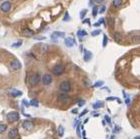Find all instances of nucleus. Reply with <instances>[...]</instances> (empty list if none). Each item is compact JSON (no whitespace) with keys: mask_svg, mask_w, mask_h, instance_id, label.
<instances>
[{"mask_svg":"<svg viewBox=\"0 0 140 139\" xmlns=\"http://www.w3.org/2000/svg\"><path fill=\"white\" fill-rule=\"evenodd\" d=\"M21 67H22V65H21L19 60H13V61L10 62V68H11L12 70H18Z\"/></svg>","mask_w":140,"mask_h":139,"instance_id":"6","label":"nucleus"},{"mask_svg":"<svg viewBox=\"0 0 140 139\" xmlns=\"http://www.w3.org/2000/svg\"><path fill=\"white\" fill-rule=\"evenodd\" d=\"M97 12H98V7L97 6H94L93 9H92V15L95 17L96 15H97Z\"/></svg>","mask_w":140,"mask_h":139,"instance_id":"25","label":"nucleus"},{"mask_svg":"<svg viewBox=\"0 0 140 139\" xmlns=\"http://www.w3.org/2000/svg\"><path fill=\"white\" fill-rule=\"evenodd\" d=\"M115 99L117 100L116 97H107V98H106V100H108V101H110V100H115Z\"/></svg>","mask_w":140,"mask_h":139,"instance_id":"43","label":"nucleus"},{"mask_svg":"<svg viewBox=\"0 0 140 139\" xmlns=\"http://www.w3.org/2000/svg\"><path fill=\"white\" fill-rule=\"evenodd\" d=\"M107 23H108L109 27L113 28L114 25H115V19L113 17H108V18H107Z\"/></svg>","mask_w":140,"mask_h":139,"instance_id":"16","label":"nucleus"},{"mask_svg":"<svg viewBox=\"0 0 140 139\" xmlns=\"http://www.w3.org/2000/svg\"><path fill=\"white\" fill-rule=\"evenodd\" d=\"M30 105H32V106H36V107H38V105H39V103H38V100H36V99H32L31 101H30V103H29Z\"/></svg>","mask_w":140,"mask_h":139,"instance_id":"24","label":"nucleus"},{"mask_svg":"<svg viewBox=\"0 0 140 139\" xmlns=\"http://www.w3.org/2000/svg\"><path fill=\"white\" fill-rule=\"evenodd\" d=\"M42 82L44 85H49L52 82V76L49 75V74H44L42 76Z\"/></svg>","mask_w":140,"mask_h":139,"instance_id":"9","label":"nucleus"},{"mask_svg":"<svg viewBox=\"0 0 140 139\" xmlns=\"http://www.w3.org/2000/svg\"><path fill=\"white\" fill-rule=\"evenodd\" d=\"M86 13H87V10H86V9L82 10V11L80 12V18H81V19H83V18H84V16L86 15Z\"/></svg>","mask_w":140,"mask_h":139,"instance_id":"29","label":"nucleus"},{"mask_svg":"<svg viewBox=\"0 0 140 139\" xmlns=\"http://www.w3.org/2000/svg\"><path fill=\"white\" fill-rule=\"evenodd\" d=\"M47 50V45H42L41 46V51L42 52H45Z\"/></svg>","mask_w":140,"mask_h":139,"instance_id":"35","label":"nucleus"},{"mask_svg":"<svg viewBox=\"0 0 140 139\" xmlns=\"http://www.w3.org/2000/svg\"><path fill=\"white\" fill-rule=\"evenodd\" d=\"M18 136V130L16 128H12V129H10L9 132H8V137L10 139H15L16 137Z\"/></svg>","mask_w":140,"mask_h":139,"instance_id":"11","label":"nucleus"},{"mask_svg":"<svg viewBox=\"0 0 140 139\" xmlns=\"http://www.w3.org/2000/svg\"><path fill=\"white\" fill-rule=\"evenodd\" d=\"M19 119H20L19 113L15 112V111L9 112V113L7 114V120H8L9 122H11V123H13V122H16V121H18Z\"/></svg>","mask_w":140,"mask_h":139,"instance_id":"1","label":"nucleus"},{"mask_svg":"<svg viewBox=\"0 0 140 139\" xmlns=\"http://www.w3.org/2000/svg\"><path fill=\"white\" fill-rule=\"evenodd\" d=\"M80 125V124H79ZM76 131H77V135L79 136V137H81V134H80V128H79V126H76Z\"/></svg>","mask_w":140,"mask_h":139,"instance_id":"37","label":"nucleus"},{"mask_svg":"<svg viewBox=\"0 0 140 139\" xmlns=\"http://www.w3.org/2000/svg\"><path fill=\"white\" fill-rule=\"evenodd\" d=\"M107 42H108V37H107L106 34H104V35H103V43H102L103 47H106V46H107Z\"/></svg>","mask_w":140,"mask_h":139,"instance_id":"23","label":"nucleus"},{"mask_svg":"<svg viewBox=\"0 0 140 139\" xmlns=\"http://www.w3.org/2000/svg\"><path fill=\"white\" fill-rule=\"evenodd\" d=\"M64 36H65V34H64V32H59V31H55L53 32V33L51 34V38L53 39V41L56 42V40L60 37V38H64Z\"/></svg>","mask_w":140,"mask_h":139,"instance_id":"7","label":"nucleus"},{"mask_svg":"<svg viewBox=\"0 0 140 139\" xmlns=\"http://www.w3.org/2000/svg\"><path fill=\"white\" fill-rule=\"evenodd\" d=\"M92 106H93V108H94V109L102 108V107H104V102H102V101H96Z\"/></svg>","mask_w":140,"mask_h":139,"instance_id":"15","label":"nucleus"},{"mask_svg":"<svg viewBox=\"0 0 140 139\" xmlns=\"http://www.w3.org/2000/svg\"><path fill=\"white\" fill-rule=\"evenodd\" d=\"M135 139H140V137H139V136H136V137H135Z\"/></svg>","mask_w":140,"mask_h":139,"instance_id":"47","label":"nucleus"},{"mask_svg":"<svg viewBox=\"0 0 140 139\" xmlns=\"http://www.w3.org/2000/svg\"><path fill=\"white\" fill-rule=\"evenodd\" d=\"M57 133H58V136L62 137L64 135V127L62 125H59L58 126V129H57Z\"/></svg>","mask_w":140,"mask_h":139,"instance_id":"18","label":"nucleus"},{"mask_svg":"<svg viewBox=\"0 0 140 139\" xmlns=\"http://www.w3.org/2000/svg\"><path fill=\"white\" fill-rule=\"evenodd\" d=\"M69 20H70L69 13H68V12H66V13H65V16H64V18H63V21H69Z\"/></svg>","mask_w":140,"mask_h":139,"instance_id":"30","label":"nucleus"},{"mask_svg":"<svg viewBox=\"0 0 140 139\" xmlns=\"http://www.w3.org/2000/svg\"><path fill=\"white\" fill-rule=\"evenodd\" d=\"M22 102H23V104H24L25 106H29V105H30V104H29V102H28L26 99H23V100H22Z\"/></svg>","mask_w":140,"mask_h":139,"instance_id":"39","label":"nucleus"},{"mask_svg":"<svg viewBox=\"0 0 140 139\" xmlns=\"http://www.w3.org/2000/svg\"><path fill=\"white\" fill-rule=\"evenodd\" d=\"M113 38H114V40H115V41L120 42V41H121L122 36H121V34L119 33V32H115V33L113 34Z\"/></svg>","mask_w":140,"mask_h":139,"instance_id":"17","label":"nucleus"},{"mask_svg":"<svg viewBox=\"0 0 140 139\" xmlns=\"http://www.w3.org/2000/svg\"><path fill=\"white\" fill-rule=\"evenodd\" d=\"M7 129V125L6 124H3V123H0V134H2L6 131Z\"/></svg>","mask_w":140,"mask_h":139,"instance_id":"21","label":"nucleus"},{"mask_svg":"<svg viewBox=\"0 0 140 139\" xmlns=\"http://www.w3.org/2000/svg\"><path fill=\"white\" fill-rule=\"evenodd\" d=\"M71 112H72L73 114H77V113H78V109H77V108H74V109L71 110Z\"/></svg>","mask_w":140,"mask_h":139,"instance_id":"42","label":"nucleus"},{"mask_svg":"<svg viewBox=\"0 0 140 139\" xmlns=\"http://www.w3.org/2000/svg\"><path fill=\"white\" fill-rule=\"evenodd\" d=\"M10 8H11V3L9 1H4L0 5V10H1L2 12H8Z\"/></svg>","mask_w":140,"mask_h":139,"instance_id":"5","label":"nucleus"},{"mask_svg":"<svg viewBox=\"0 0 140 139\" xmlns=\"http://www.w3.org/2000/svg\"><path fill=\"white\" fill-rule=\"evenodd\" d=\"M85 100H79L78 101V106H79V107H81V106H83V105H85Z\"/></svg>","mask_w":140,"mask_h":139,"instance_id":"32","label":"nucleus"},{"mask_svg":"<svg viewBox=\"0 0 140 139\" xmlns=\"http://www.w3.org/2000/svg\"><path fill=\"white\" fill-rule=\"evenodd\" d=\"M93 57L92 55V52L88 51V50H84V54H83V58H84V61L86 62H88L89 60H91Z\"/></svg>","mask_w":140,"mask_h":139,"instance_id":"13","label":"nucleus"},{"mask_svg":"<svg viewBox=\"0 0 140 139\" xmlns=\"http://www.w3.org/2000/svg\"><path fill=\"white\" fill-rule=\"evenodd\" d=\"M104 118H105V120L107 121V123H108V124H111V120H110V117H109L108 115H105V117H104Z\"/></svg>","mask_w":140,"mask_h":139,"instance_id":"31","label":"nucleus"},{"mask_svg":"<svg viewBox=\"0 0 140 139\" xmlns=\"http://www.w3.org/2000/svg\"><path fill=\"white\" fill-rule=\"evenodd\" d=\"M21 44H22V41H18V42H16V43H13L11 46L14 47V48H17V47H20Z\"/></svg>","mask_w":140,"mask_h":139,"instance_id":"28","label":"nucleus"},{"mask_svg":"<svg viewBox=\"0 0 140 139\" xmlns=\"http://www.w3.org/2000/svg\"><path fill=\"white\" fill-rule=\"evenodd\" d=\"M103 1H104V0H94V2H96V3H98V4H99V3H102Z\"/></svg>","mask_w":140,"mask_h":139,"instance_id":"44","label":"nucleus"},{"mask_svg":"<svg viewBox=\"0 0 140 139\" xmlns=\"http://www.w3.org/2000/svg\"><path fill=\"white\" fill-rule=\"evenodd\" d=\"M125 103H126L127 105H129V104H130V99H129V98H126V100H125Z\"/></svg>","mask_w":140,"mask_h":139,"instance_id":"45","label":"nucleus"},{"mask_svg":"<svg viewBox=\"0 0 140 139\" xmlns=\"http://www.w3.org/2000/svg\"><path fill=\"white\" fill-rule=\"evenodd\" d=\"M40 78H41V77H40L39 74H34V75L30 76V78H29V83H30V85H32V86H35L36 84L39 83Z\"/></svg>","mask_w":140,"mask_h":139,"instance_id":"4","label":"nucleus"},{"mask_svg":"<svg viewBox=\"0 0 140 139\" xmlns=\"http://www.w3.org/2000/svg\"><path fill=\"white\" fill-rule=\"evenodd\" d=\"M119 130H120V127L117 125V126H116V128H114V129H113V132H114V133H116L117 131H119Z\"/></svg>","mask_w":140,"mask_h":139,"instance_id":"40","label":"nucleus"},{"mask_svg":"<svg viewBox=\"0 0 140 139\" xmlns=\"http://www.w3.org/2000/svg\"><path fill=\"white\" fill-rule=\"evenodd\" d=\"M82 20H83L82 23H87L89 26H91V24H90V20H89V19H82Z\"/></svg>","mask_w":140,"mask_h":139,"instance_id":"34","label":"nucleus"},{"mask_svg":"<svg viewBox=\"0 0 140 139\" xmlns=\"http://www.w3.org/2000/svg\"><path fill=\"white\" fill-rule=\"evenodd\" d=\"M86 113H88V109H85V110H84L83 112H81V113L79 114V117H80V118H81V117H83V116H84V115H85Z\"/></svg>","mask_w":140,"mask_h":139,"instance_id":"33","label":"nucleus"},{"mask_svg":"<svg viewBox=\"0 0 140 139\" xmlns=\"http://www.w3.org/2000/svg\"><path fill=\"white\" fill-rule=\"evenodd\" d=\"M22 127L24 128L25 130H32L33 129V127H34V124H33V122H31V121H29V120H25L23 123H22Z\"/></svg>","mask_w":140,"mask_h":139,"instance_id":"8","label":"nucleus"},{"mask_svg":"<svg viewBox=\"0 0 140 139\" xmlns=\"http://www.w3.org/2000/svg\"><path fill=\"white\" fill-rule=\"evenodd\" d=\"M58 101L59 102H66V101H71V98L68 96V94H60L59 97H58Z\"/></svg>","mask_w":140,"mask_h":139,"instance_id":"12","label":"nucleus"},{"mask_svg":"<svg viewBox=\"0 0 140 139\" xmlns=\"http://www.w3.org/2000/svg\"><path fill=\"white\" fill-rule=\"evenodd\" d=\"M84 82L86 85H87V87H90V83H89V80L87 78H84Z\"/></svg>","mask_w":140,"mask_h":139,"instance_id":"36","label":"nucleus"},{"mask_svg":"<svg viewBox=\"0 0 140 139\" xmlns=\"http://www.w3.org/2000/svg\"><path fill=\"white\" fill-rule=\"evenodd\" d=\"M52 71L55 75H61V74H63L64 71H65V67H64V65H62V64H57V65L53 67Z\"/></svg>","mask_w":140,"mask_h":139,"instance_id":"2","label":"nucleus"},{"mask_svg":"<svg viewBox=\"0 0 140 139\" xmlns=\"http://www.w3.org/2000/svg\"><path fill=\"white\" fill-rule=\"evenodd\" d=\"M122 1H123V0H113V1H112V5L114 7H120L121 4H122Z\"/></svg>","mask_w":140,"mask_h":139,"instance_id":"20","label":"nucleus"},{"mask_svg":"<svg viewBox=\"0 0 140 139\" xmlns=\"http://www.w3.org/2000/svg\"><path fill=\"white\" fill-rule=\"evenodd\" d=\"M103 84H104V82H103L102 80H101V81H97V82H96V83L93 85V87H101Z\"/></svg>","mask_w":140,"mask_h":139,"instance_id":"26","label":"nucleus"},{"mask_svg":"<svg viewBox=\"0 0 140 139\" xmlns=\"http://www.w3.org/2000/svg\"><path fill=\"white\" fill-rule=\"evenodd\" d=\"M10 95H12L13 97H18V96H21V95H22V92H21V91H17V90H13Z\"/></svg>","mask_w":140,"mask_h":139,"instance_id":"22","label":"nucleus"},{"mask_svg":"<svg viewBox=\"0 0 140 139\" xmlns=\"http://www.w3.org/2000/svg\"><path fill=\"white\" fill-rule=\"evenodd\" d=\"M22 34L24 36H26V37H32V36L34 35V32L32 31V30H30V29H28V28H25L23 30V32H22Z\"/></svg>","mask_w":140,"mask_h":139,"instance_id":"14","label":"nucleus"},{"mask_svg":"<svg viewBox=\"0 0 140 139\" xmlns=\"http://www.w3.org/2000/svg\"><path fill=\"white\" fill-rule=\"evenodd\" d=\"M100 25H101V23L99 22V21H98V22H96V23L94 24V26H95V27H98V26H100Z\"/></svg>","mask_w":140,"mask_h":139,"instance_id":"46","label":"nucleus"},{"mask_svg":"<svg viewBox=\"0 0 140 139\" xmlns=\"http://www.w3.org/2000/svg\"><path fill=\"white\" fill-rule=\"evenodd\" d=\"M64 42H65V45H66L67 47H69V48L73 47V46H74V44H76V41H75L73 38H71V37H67V38H65Z\"/></svg>","mask_w":140,"mask_h":139,"instance_id":"10","label":"nucleus"},{"mask_svg":"<svg viewBox=\"0 0 140 139\" xmlns=\"http://www.w3.org/2000/svg\"><path fill=\"white\" fill-rule=\"evenodd\" d=\"M77 35H78V37H80V40L82 39L81 37H83V36H87V32H86L85 30H78V32H77Z\"/></svg>","mask_w":140,"mask_h":139,"instance_id":"19","label":"nucleus"},{"mask_svg":"<svg viewBox=\"0 0 140 139\" xmlns=\"http://www.w3.org/2000/svg\"><path fill=\"white\" fill-rule=\"evenodd\" d=\"M60 90L64 93H68L71 90V85L68 81H63L60 83Z\"/></svg>","mask_w":140,"mask_h":139,"instance_id":"3","label":"nucleus"},{"mask_svg":"<svg viewBox=\"0 0 140 139\" xmlns=\"http://www.w3.org/2000/svg\"><path fill=\"white\" fill-rule=\"evenodd\" d=\"M99 22H100L101 24H103L104 26H106V23H105V19H104V18H101V19H100V21H99Z\"/></svg>","mask_w":140,"mask_h":139,"instance_id":"41","label":"nucleus"},{"mask_svg":"<svg viewBox=\"0 0 140 139\" xmlns=\"http://www.w3.org/2000/svg\"><path fill=\"white\" fill-rule=\"evenodd\" d=\"M105 10H106V7H105V6H102V7H101V9L99 10V13H100V14H101V13H103V12L105 11Z\"/></svg>","mask_w":140,"mask_h":139,"instance_id":"38","label":"nucleus"},{"mask_svg":"<svg viewBox=\"0 0 140 139\" xmlns=\"http://www.w3.org/2000/svg\"><path fill=\"white\" fill-rule=\"evenodd\" d=\"M100 33H101V30H100V29H97V30H95V31L92 32L91 36H97V35H99Z\"/></svg>","mask_w":140,"mask_h":139,"instance_id":"27","label":"nucleus"}]
</instances>
